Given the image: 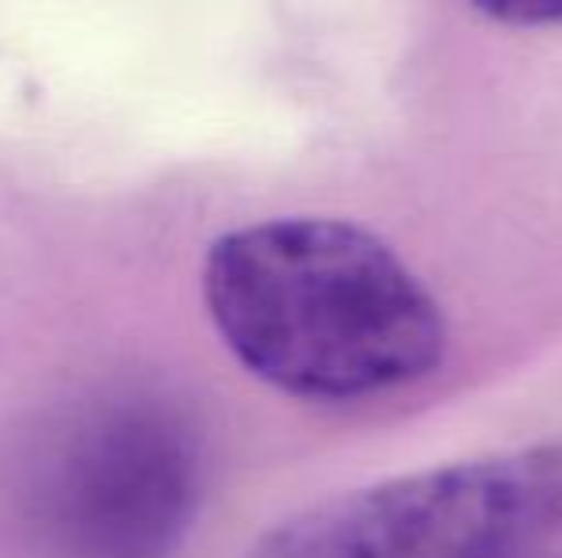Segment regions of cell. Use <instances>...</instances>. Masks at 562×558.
<instances>
[{
    "instance_id": "1",
    "label": "cell",
    "mask_w": 562,
    "mask_h": 558,
    "mask_svg": "<svg viewBox=\"0 0 562 558\" xmlns=\"http://www.w3.org/2000/svg\"><path fill=\"white\" fill-rule=\"evenodd\" d=\"M203 306L245 372L303 402L394 395L448 356L437 295L348 218L288 215L218 234Z\"/></svg>"
},
{
    "instance_id": "2",
    "label": "cell",
    "mask_w": 562,
    "mask_h": 558,
    "mask_svg": "<svg viewBox=\"0 0 562 558\" xmlns=\"http://www.w3.org/2000/svg\"><path fill=\"white\" fill-rule=\"evenodd\" d=\"M562 532V447L479 455L337 493L241 558H517Z\"/></svg>"
},
{
    "instance_id": "3",
    "label": "cell",
    "mask_w": 562,
    "mask_h": 558,
    "mask_svg": "<svg viewBox=\"0 0 562 558\" xmlns=\"http://www.w3.org/2000/svg\"><path fill=\"white\" fill-rule=\"evenodd\" d=\"M54 501L66 505L69 551L81 558L165 555L188 513V455L169 424L100 421L66 459Z\"/></svg>"
},
{
    "instance_id": "4",
    "label": "cell",
    "mask_w": 562,
    "mask_h": 558,
    "mask_svg": "<svg viewBox=\"0 0 562 558\" xmlns=\"http://www.w3.org/2000/svg\"><path fill=\"white\" fill-rule=\"evenodd\" d=\"M471 4L509 27H562V0H471Z\"/></svg>"
},
{
    "instance_id": "5",
    "label": "cell",
    "mask_w": 562,
    "mask_h": 558,
    "mask_svg": "<svg viewBox=\"0 0 562 558\" xmlns=\"http://www.w3.org/2000/svg\"><path fill=\"white\" fill-rule=\"evenodd\" d=\"M517 558H562V539H555V544L536 547V551H525V555H517Z\"/></svg>"
}]
</instances>
